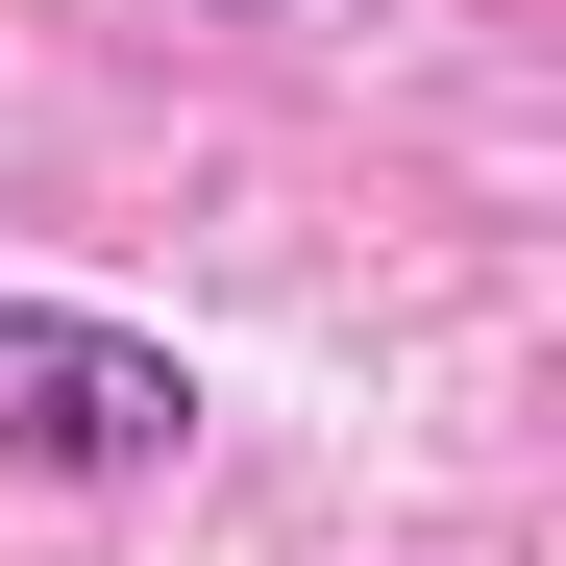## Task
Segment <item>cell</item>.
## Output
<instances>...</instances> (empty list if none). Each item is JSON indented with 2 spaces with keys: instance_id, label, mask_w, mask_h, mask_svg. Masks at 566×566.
Returning a JSON list of instances; mask_svg holds the SVG:
<instances>
[{
  "instance_id": "obj_1",
  "label": "cell",
  "mask_w": 566,
  "mask_h": 566,
  "mask_svg": "<svg viewBox=\"0 0 566 566\" xmlns=\"http://www.w3.org/2000/svg\"><path fill=\"white\" fill-rule=\"evenodd\" d=\"M198 443V369L148 321H74V296H0V468H50V493H124V468Z\"/></svg>"
}]
</instances>
